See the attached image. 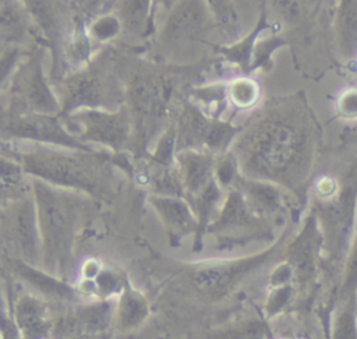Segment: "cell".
Returning a JSON list of instances; mask_svg holds the SVG:
<instances>
[{
	"label": "cell",
	"instance_id": "obj_1",
	"mask_svg": "<svg viewBox=\"0 0 357 339\" xmlns=\"http://www.w3.org/2000/svg\"><path fill=\"white\" fill-rule=\"evenodd\" d=\"M303 135L282 112L261 114L240 138L234 155L240 169L252 179L284 180L298 166Z\"/></svg>",
	"mask_w": 357,
	"mask_h": 339
},
{
	"label": "cell",
	"instance_id": "obj_2",
	"mask_svg": "<svg viewBox=\"0 0 357 339\" xmlns=\"http://www.w3.org/2000/svg\"><path fill=\"white\" fill-rule=\"evenodd\" d=\"M20 159L26 172L52 184L79 188L95 197H106L112 191L113 169L105 155L39 145L22 152Z\"/></svg>",
	"mask_w": 357,
	"mask_h": 339
},
{
	"label": "cell",
	"instance_id": "obj_3",
	"mask_svg": "<svg viewBox=\"0 0 357 339\" xmlns=\"http://www.w3.org/2000/svg\"><path fill=\"white\" fill-rule=\"evenodd\" d=\"M33 188L42 246V269L66 280L73 265L78 222L77 204L73 197L57 193L42 181H36Z\"/></svg>",
	"mask_w": 357,
	"mask_h": 339
},
{
	"label": "cell",
	"instance_id": "obj_4",
	"mask_svg": "<svg viewBox=\"0 0 357 339\" xmlns=\"http://www.w3.org/2000/svg\"><path fill=\"white\" fill-rule=\"evenodd\" d=\"M57 110V100L43 77L42 61L33 56L18 67L10 82L8 116L53 114Z\"/></svg>",
	"mask_w": 357,
	"mask_h": 339
},
{
	"label": "cell",
	"instance_id": "obj_5",
	"mask_svg": "<svg viewBox=\"0 0 357 339\" xmlns=\"http://www.w3.org/2000/svg\"><path fill=\"white\" fill-rule=\"evenodd\" d=\"M271 253L272 250L236 259L205 261L192 266L190 279L202 294L211 299H220L233 290L250 272L261 266Z\"/></svg>",
	"mask_w": 357,
	"mask_h": 339
},
{
	"label": "cell",
	"instance_id": "obj_6",
	"mask_svg": "<svg viewBox=\"0 0 357 339\" xmlns=\"http://www.w3.org/2000/svg\"><path fill=\"white\" fill-rule=\"evenodd\" d=\"M236 133V127L208 117L201 109L187 103L178 120L177 152L183 149L216 152L225 149Z\"/></svg>",
	"mask_w": 357,
	"mask_h": 339
},
{
	"label": "cell",
	"instance_id": "obj_7",
	"mask_svg": "<svg viewBox=\"0 0 357 339\" xmlns=\"http://www.w3.org/2000/svg\"><path fill=\"white\" fill-rule=\"evenodd\" d=\"M70 123L66 124L67 130L77 128L75 137L85 141H95L120 151L128 141L130 135V114L126 107L114 113L96 109H81L70 116Z\"/></svg>",
	"mask_w": 357,
	"mask_h": 339
},
{
	"label": "cell",
	"instance_id": "obj_8",
	"mask_svg": "<svg viewBox=\"0 0 357 339\" xmlns=\"http://www.w3.org/2000/svg\"><path fill=\"white\" fill-rule=\"evenodd\" d=\"M3 233L18 251V259L33 266L42 264L38 212L32 199L21 198L4 211Z\"/></svg>",
	"mask_w": 357,
	"mask_h": 339
},
{
	"label": "cell",
	"instance_id": "obj_9",
	"mask_svg": "<svg viewBox=\"0 0 357 339\" xmlns=\"http://www.w3.org/2000/svg\"><path fill=\"white\" fill-rule=\"evenodd\" d=\"M170 96V84L159 75H141L130 86L132 119L138 128L137 135L145 141L160 119H163Z\"/></svg>",
	"mask_w": 357,
	"mask_h": 339
},
{
	"label": "cell",
	"instance_id": "obj_10",
	"mask_svg": "<svg viewBox=\"0 0 357 339\" xmlns=\"http://www.w3.org/2000/svg\"><path fill=\"white\" fill-rule=\"evenodd\" d=\"M3 133H8L11 137L46 141L68 146L73 149H81L92 152L82 141L74 137L56 116L53 114H22L7 116L3 119Z\"/></svg>",
	"mask_w": 357,
	"mask_h": 339
},
{
	"label": "cell",
	"instance_id": "obj_11",
	"mask_svg": "<svg viewBox=\"0 0 357 339\" xmlns=\"http://www.w3.org/2000/svg\"><path fill=\"white\" fill-rule=\"evenodd\" d=\"M209 230L213 233H225L231 236L245 232L248 237H259L264 234L262 216L258 215L247 202L244 194L240 190H231L222 206L220 215L209 223Z\"/></svg>",
	"mask_w": 357,
	"mask_h": 339
},
{
	"label": "cell",
	"instance_id": "obj_12",
	"mask_svg": "<svg viewBox=\"0 0 357 339\" xmlns=\"http://www.w3.org/2000/svg\"><path fill=\"white\" fill-rule=\"evenodd\" d=\"M98 71L78 73L66 81V102L64 110H74L77 107L95 109L100 105H107V96L119 98L117 84L107 81L105 74Z\"/></svg>",
	"mask_w": 357,
	"mask_h": 339
},
{
	"label": "cell",
	"instance_id": "obj_13",
	"mask_svg": "<svg viewBox=\"0 0 357 339\" xmlns=\"http://www.w3.org/2000/svg\"><path fill=\"white\" fill-rule=\"evenodd\" d=\"M10 314L22 339H47L53 324L49 319L47 306L43 300L24 293L10 310Z\"/></svg>",
	"mask_w": 357,
	"mask_h": 339
},
{
	"label": "cell",
	"instance_id": "obj_14",
	"mask_svg": "<svg viewBox=\"0 0 357 339\" xmlns=\"http://www.w3.org/2000/svg\"><path fill=\"white\" fill-rule=\"evenodd\" d=\"M177 173L183 190L197 198L215 179V163L211 153L198 149H183L176 153Z\"/></svg>",
	"mask_w": 357,
	"mask_h": 339
},
{
	"label": "cell",
	"instance_id": "obj_15",
	"mask_svg": "<svg viewBox=\"0 0 357 339\" xmlns=\"http://www.w3.org/2000/svg\"><path fill=\"white\" fill-rule=\"evenodd\" d=\"M13 266L26 283L43 296L67 301L77 300L79 296L77 289L70 286L64 279H60L39 266L29 265L21 259H13Z\"/></svg>",
	"mask_w": 357,
	"mask_h": 339
},
{
	"label": "cell",
	"instance_id": "obj_16",
	"mask_svg": "<svg viewBox=\"0 0 357 339\" xmlns=\"http://www.w3.org/2000/svg\"><path fill=\"white\" fill-rule=\"evenodd\" d=\"M152 204L170 233L181 237L188 232L198 230V218L192 213L185 201L173 195H156Z\"/></svg>",
	"mask_w": 357,
	"mask_h": 339
},
{
	"label": "cell",
	"instance_id": "obj_17",
	"mask_svg": "<svg viewBox=\"0 0 357 339\" xmlns=\"http://www.w3.org/2000/svg\"><path fill=\"white\" fill-rule=\"evenodd\" d=\"M149 317V303L128 280L126 282L116 303V325L121 331L138 328Z\"/></svg>",
	"mask_w": 357,
	"mask_h": 339
},
{
	"label": "cell",
	"instance_id": "obj_18",
	"mask_svg": "<svg viewBox=\"0 0 357 339\" xmlns=\"http://www.w3.org/2000/svg\"><path fill=\"white\" fill-rule=\"evenodd\" d=\"M240 184L243 188L240 191L258 215L272 213L280 206V195L271 184L248 180H241Z\"/></svg>",
	"mask_w": 357,
	"mask_h": 339
},
{
	"label": "cell",
	"instance_id": "obj_19",
	"mask_svg": "<svg viewBox=\"0 0 357 339\" xmlns=\"http://www.w3.org/2000/svg\"><path fill=\"white\" fill-rule=\"evenodd\" d=\"M258 93H259V88L255 81H252L251 78L240 77L230 82L227 96L230 98L231 103L236 107L245 109L252 106L257 102Z\"/></svg>",
	"mask_w": 357,
	"mask_h": 339
},
{
	"label": "cell",
	"instance_id": "obj_20",
	"mask_svg": "<svg viewBox=\"0 0 357 339\" xmlns=\"http://www.w3.org/2000/svg\"><path fill=\"white\" fill-rule=\"evenodd\" d=\"M25 21L20 10L10 4L1 7V36L3 40H18L24 35Z\"/></svg>",
	"mask_w": 357,
	"mask_h": 339
},
{
	"label": "cell",
	"instance_id": "obj_21",
	"mask_svg": "<svg viewBox=\"0 0 357 339\" xmlns=\"http://www.w3.org/2000/svg\"><path fill=\"white\" fill-rule=\"evenodd\" d=\"M291 296H293V289L290 285L273 287L266 299V304H265L266 315L269 318L278 315L290 303Z\"/></svg>",
	"mask_w": 357,
	"mask_h": 339
},
{
	"label": "cell",
	"instance_id": "obj_22",
	"mask_svg": "<svg viewBox=\"0 0 357 339\" xmlns=\"http://www.w3.org/2000/svg\"><path fill=\"white\" fill-rule=\"evenodd\" d=\"M120 29V22L114 15H103L91 25V33L99 40L113 38Z\"/></svg>",
	"mask_w": 357,
	"mask_h": 339
},
{
	"label": "cell",
	"instance_id": "obj_23",
	"mask_svg": "<svg viewBox=\"0 0 357 339\" xmlns=\"http://www.w3.org/2000/svg\"><path fill=\"white\" fill-rule=\"evenodd\" d=\"M238 166L234 155H226L215 165L216 181L220 186H229L236 179V167Z\"/></svg>",
	"mask_w": 357,
	"mask_h": 339
},
{
	"label": "cell",
	"instance_id": "obj_24",
	"mask_svg": "<svg viewBox=\"0 0 357 339\" xmlns=\"http://www.w3.org/2000/svg\"><path fill=\"white\" fill-rule=\"evenodd\" d=\"M22 166L15 165L14 162H8V160H3L1 163V179H3V190H6L7 187L15 188L22 177Z\"/></svg>",
	"mask_w": 357,
	"mask_h": 339
},
{
	"label": "cell",
	"instance_id": "obj_25",
	"mask_svg": "<svg viewBox=\"0 0 357 339\" xmlns=\"http://www.w3.org/2000/svg\"><path fill=\"white\" fill-rule=\"evenodd\" d=\"M293 275H294V271H293V268L289 262H283V264L278 265L273 269V272L271 273V278H269L272 287H279V286L289 285Z\"/></svg>",
	"mask_w": 357,
	"mask_h": 339
},
{
	"label": "cell",
	"instance_id": "obj_26",
	"mask_svg": "<svg viewBox=\"0 0 357 339\" xmlns=\"http://www.w3.org/2000/svg\"><path fill=\"white\" fill-rule=\"evenodd\" d=\"M1 339H22L11 314L7 311H3L1 317Z\"/></svg>",
	"mask_w": 357,
	"mask_h": 339
},
{
	"label": "cell",
	"instance_id": "obj_27",
	"mask_svg": "<svg viewBox=\"0 0 357 339\" xmlns=\"http://www.w3.org/2000/svg\"><path fill=\"white\" fill-rule=\"evenodd\" d=\"M343 33L347 40H354L357 38V13L354 8H350L344 14V22H343Z\"/></svg>",
	"mask_w": 357,
	"mask_h": 339
},
{
	"label": "cell",
	"instance_id": "obj_28",
	"mask_svg": "<svg viewBox=\"0 0 357 339\" xmlns=\"http://www.w3.org/2000/svg\"><path fill=\"white\" fill-rule=\"evenodd\" d=\"M68 339H107V333H102V335H91V333H81V335H75L71 336Z\"/></svg>",
	"mask_w": 357,
	"mask_h": 339
},
{
	"label": "cell",
	"instance_id": "obj_29",
	"mask_svg": "<svg viewBox=\"0 0 357 339\" xmlns=\"http://www.w3.org/2000/svg\"><path fill=\"white\" fill-rule=\"evenodd\" d=\"M276 339H294V338H290V336H280V338H276Z\"/></svg>",
	"mask_w": 357,
	"mask_h": 339
},
{
	"label": "cell",
	"instance_id": "obj_30",
	"mask_svg": "<svg viewBox=\"0 0 357 339\" xmlns=\"http://www.w3.org/2000/svg\"><path fill=\"white\" fill-rule=\"evenodd\" d=\"M47 339H50V338H47Z\"/></svg>",
	"mask_w": 357,
	"mask_h": 339
}]
</instances>
